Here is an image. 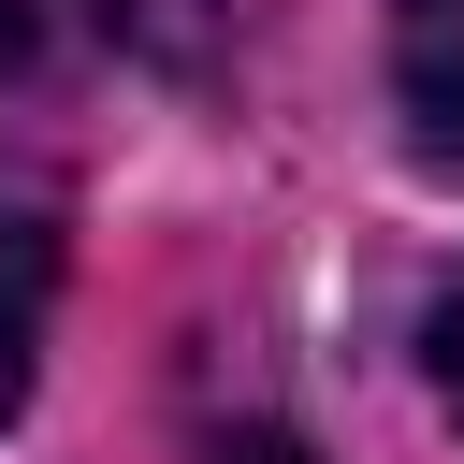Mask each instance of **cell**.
Listing matches in <instances>:
<instances>
[{
	"mask_svg": "<svg viewBox=\"0 0 464 464\" xmlns=\"http://www.w3.org/2000/svg\"><path fill=\"white\" fill-rule=\"evenodd\" d=\"M44 304H58V188L29 160H0V420L44 377Z\"/></svg>",
	"mask_w": 464,
	"mask_h": 464,
	"instance_id": "cell-1",
	"label": "cell"
},
{
	"mask_svg": "<svg viewBox=\"0 0 464 464\" xmlns=\"http://www.w3.org/2000/svg\"><path fill=\"white\" fill-rule=\"evenodd\" d=\"M392 102L435 174H464V0H392Z\"/></svg>",
	"mask_w": 464,
	"mask_h": 464,
	"instance_id": "cell-2",
	"label": "cell"
},
{
	"mask_svg": "<svg viewBox=\"0 0 464 464\" xmlns=\"http://www.w3.org/2000/svg\"><path fill=\"white\" fill-rule=\"evenodd\" d=\"M87 14H102V0H0V87H29L44 58H72Z\"/></svg>",
	"mask_w": 464,
	"mask_h": 464,
	"instance_id": "cell-3",
	"label": "cell"
},
{
	"mask_svg": "<svg viewBox=\"0 0 464 464\" xmlns=\"http://www.w3.org/2000/svg\"><path fill=\"white\" fill-rule=\"evenodd\" d=\"M420 362H435V406L464 420V290H435V319H420Z\"/></svg>",
	"mask_w": 464,
	"mask_h": 464,
	"instance_id": "cell-4",
	"label": "cell"
},
{
	"mask_svg": "<svg viewBox=\"0 0 464 464\" xmlns=\"http://www.w3.org/2000/svg\"><path fill=\"white\" fill-rule=\"evenodd\" d=\"M218 464H304V450H218Z\"/></svg>",
	"mask_w": 464,
	"mask_h": 464,
	"instance_id": "cell-5",
	"label": "cell"
}]
</instances>
